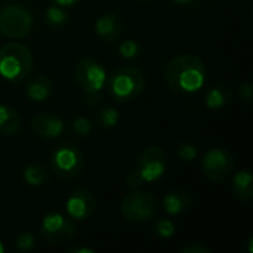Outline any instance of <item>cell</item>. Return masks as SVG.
I'll return each mask as SVG.
<instances>
[{
    "instance_id": "6da1fadb",
    "label": "cell",
    "mask_w": 253,
    "mask_h": 253,
    "mask_svg": "<svg viewBox=\"0 0 253 253\" xmlns=\"http://www.w3.org/2000/svg\"><path fill=\"white\" fill-rule=\"evenodd\" d=\"M166 84L179 93H193L206 82V65L197 55H181L169 61L165 68Z\"/></svg>"
},
{
    "instance_id": "7a4b0ae2",
    "label": "cell",
    "mask_w": 253,
    "mask_h": 253,
    "mask_svg": "<svg viewBox=\"0 0 253 253\" xmlns=\"http://www.w3.org/2000/svg\"><path fill=\"white\" fill-rule=\"evenodd\" d=\"M145 83L147 79L138 67L123 65L107 76L105 87L114 101L132 102L142 93Z\"/></svg>"
},
{
    "instance_id": "3957f363",
    "label": "cell",
    "mask_w": 253,
    "mask_h": 253,
    "mask_svg": "<svg viewBox=\"0 0 253 253\" xmlns=\"http://www.w3.org/2000/svg\"><path fill=\"white\" fill-rule=\"evenodd\" d=\"M166 166V153L160 147H148L138 156L133 170L126 176V185L139 188L145 184H153L165 175Z\"/></svg>"
},
{
    "instance_id": "277c9868",
    "label": "cell",
    "mask_w": 253,
    "mask_h": 253,
    "mask_svg": "<svg viewBox=\"0 0 253 253\" xmlns=\"http://www.w3.org/2000/svg\"><path fill=\"white\" fill-rule=\"evenodd\" d=\"M31 50L16 42L6 43L0 47V77L7 82H21L33 70Z\"/></svg>"
},
{
    "instance_id": "5b68a950",
    "label": "cell",
    "mask_w": 253,
    "mask_h": 253,
    "mask_svg": "<svg viewBox=\"0 0 253 253\" xmlns=\"http://www.w3.org/2000/svg\"><path fill=\"white\" fill-rule=\"evenodd\" d=\"M159 209V200L154 194L133 188L120 202V215L132 224H142L154 218Z\"/></svg>"
},
{
    "instance_id": "8992f818",
    "label": "cell",
    "mask_w": 253,
    "mask_h": 253,
    "mask_svg": "<svg viewBox=\"0 0 253 253\" xmlns=\"http://www.w3.org/2000/svg\"><path fill=\"white\" fill-rule=\"evenodd\" d=\"M234 168V156L224 148H211L202 159V170L205 176L215 184L227 182L231 178Z\"/></svg>"
},
{
    "instance_id": "52a82bcc",
    "label": "cell",
    "mask_w": 253,
    "mask_h": 253,
    "mask_svg": "<svg viewBox=\"0 0 253 253\" xmlns=\"http://www.w3.org/2000/svg\"><path fill=\"white\" fill-rule=\"evenodd\" d=\"M33 28V15L21 4H9L0 10V34L12 39L25 37Z\"/></svg>"
},
{
    "instance_id": "ba28073f",
    "label": "cell",
    "mask_w": 253,
    "mask_h": 253,
    "mask_svg": "<svg viewBox=\"0 0 253 253\" xmlns=\"http://www.w3.org/2000/svg\"><path fill=\"white\" fill-rule=\"evenodd\" d=\"M84 165L83 154L71 144L58 147L50 156L52 172L61 179H73L82 173Z\"/></svg>"
},
{
    "instance_id": "9c48e42d",
    "label": "cell",
    "mask_w": 253,
    "mask_h": 253,
    "mask_svg": "<svg viewBox=\"0 0 253 253\" xmlns=\"http://www.w3.org/2000/svg\"><path fill=\"white\" fill-rule=\"evenodd\" d=\"M76 225L70 216L59 212H52L44 215L40 222V234L44 242L50 245H61L70 242L76 236Z\"/></svg>"
},
{
    "instance_id": "30bf717a",
    "label": "cell",
    "mask_w": 253,
    "mask_h": 253,
    "mask_svg": "<svg viewBox=\"0 0 253 253\" xmlns=\"http://www.w3.org/2000/svg\"><path fill=\"white\" fill-rule=\"evenodd\" d=\"M74 77L84 93H98L105 87L107 71L92 58H82L74 67Z\"/></svg>"
},
{
    "instance_id": "8fae6325",
    "label": "cell",
    "mask_w": 253,
    "mask_h": 253,
    "mask_svg": "<svg viewBox=\"0 0 253 253\" xmlns=\"http://www.w3.org/2000/svg\"><path fill=\"white\" fill-rule=\"evenodd\" d=\"M65 211L73 221L89 219L96 211V199L87 190H76L68 196L65 202Z\"/></svg>"
},
{
    "instance_id": "7c38bea8",
    "label": "cell",
    "mask_w": 253,
    "mask_h": 253,
    "mask_svg": "<svg viewBox=\"0 0 253 253\" xmlns=\"http://www.w3.org/2000/svg\"><path fill=\"white\" fill-rule=\"evenodd\" d=\"M31 130L37 138L42 139H56L64 132V122L53 114L42 113L33 117Z\"/></svg>"
},
{
    "instance_id": "4fadbf2b",
    "label": "cell",
    "mask_w": 253,
    "mask_h": 253,
    "mask_svg": "<svg viewBox=\"0 0 253 253\" xmlns=\"http://www.w3.org/2000/svg\"><path fill=\"white\" fill-rule=\"evenodd\" d=\"M95 33L104 42H116L123 33V21L117 13H104L95 22Z\"/></svg>"
},
{
    "instance_id": "5bb4252c",
    "label": "cell",
    "mask_w": 253,
    "mask_h": 253,
    "mask_svg": "<svg viewBox=\"0 0 253 253\" xmlns=\"http://www.w3.org/2000/svg\"><path fill=\"white\" fill-rule=\"evenodd\" d=\"M193 205V197L190 193L182 190L170 191L163 199V209L170 216H178L184 212H187Z\"/></svg>"
},
{
    "instance_id": "9a60e30c",
    "label": "cell",
    "mask_w": 253,
    "mask_h": 253,
    "mask_svg": "<svg viewBox=\"0 0 253 253\" xmlns=\"http://www.w3.org/2000/svg\"><path fill=\"white\" fill-rule=\"evenodd\" d=\"M53 93V82L49 76L40 74L33 77L27 84V96L33 102H44Z\"/></svg>"
},
{
    "instance_id": "2e32d148",
    "label": "cell",
    "mask_w": 253,
    "mask_h": 253,
    "mask_svg": "<svg viewBox=\"0 0 253 253\" xmlns=\"http://www.w3.org/2000/svg\"><path fill=\"white\" fill-rule=\"evenodd\" d=\"M233 194L240 202H251L253 199V176L248 170H240L233 178Z\"/></svg>"
},
{
    "instance_id": "e0dca14e",
    "label": "cell",
    "mask_w": 253,
    "mask_h": 253,
    "mask_svg": "<svg viewBox=\"0 0 253 253\" xmlns=\"http://www.w3.org/2000/svg\"><path fill=\"white\" fill-rule=\"evenodd\" d=\"M21 126V116L18 111L9 105L0 104V133L10 136L19 130Z\"/></svg>"
},
{
    "instance_id": "ac0fdd59",
    "label": "cell",
    "mask_w": 253,
    "mask_h": 253,
    "mask_svg": "<svg viewBox=\"0 0 253 253\" xmlns=\"http://www.w3.org/2000/svg\"><path fill=\"white\" fill-rule=\"evenodd\" d=\"M231 99H233V90L225 84H218L208 90L205 102H206L208 108L219 110V108L225 107L228 102H231Z\"/></svg>"
},
{
    "instance_id": "d6986e66",
    "label": "cell",
    "mask_w": 253,
    "mask_h": 253,
    "mask_svg": "<svg viewBox=\"0 0 253 253\" xmlns=\"http://www.w3.org/2000/svg\"><path fill=\"white\" fill-rule=\"evenodd\" d=\"M22 178L24 181L31 185V187H42L47 184L49 181V173L46 168L40 163H30L24 168L22 170Z\"/></svg>"
},
{
    "instance_id": "ffe728a7",
    "label": "cell",
    "mask_w": 253,
    "mask_h": 253,
    "mask_svg": "<svg viewBox=\"0 0 253 253\" xmlns=\"http://www.w3.org/2000/svg\"><path fill=\"white\" fill-rule=\"evenodd\" d=\"M44 21L52 28H61L68 22V13L65 12V9L62 6L52 4L46 9Z\"/></svg>"
},
{
    "instance_id": "44dd1931",
    "label": "cell",
    "mask_w": 253,
    "mask_h": 253,
    "mask_svg": "<svg viewBox=\"0 0 253 253\" xmlns=\"http://www.w3.org/2000/svg\"><path fill=\"white\" fill-rule=\"evenodd\" d=\"M119 119H120L119 111L113 107H104L98 114V120H99L101 126L107 127V129L114 127L119 123Z\"/></svg>"
},
{
    "instance_id": "7402d4cb",
    "label": "cell",
    "mask_w": 253,
    "mask_h": 253,
    "mask_svg": "<svg viewBox=\"0 0 253 253\" xmlns=\"http://www.w3.org/2000/svg\"><path fill=\"white\" fill-rule=\"evenodd\" d=\"M119 52L125 59H135L141 55V46L135 40H123L119 46Z\"/></svg>"
},
{
    "instance_id": "603a6c76",
    "label": "cell",
    "mask_w": 253,
    "mask_h": 253,
    "mask_svg": "<svg viewBox=\"0 0 253 253\" xmlns=\"http://www.w3.org/2000/svg\"><path fill=\"white\" fill-rule=\"evenodd\" d=\"M71 130L79 138L89 136V133L92 132V123L86 117H77L71 122Z\"/></svg>"
},
{
    "instance_id": "cb8c5ba5",
    "label": "cell",
    "mask_w": 253,
    "mask_h": 253,
    "mask_svg": "<svg viewBox=\"0 0 253 253\" xmlns=\"http://www.w3.org/2000/svg\"><path fill=\"white\" fill-rule=\"evenodd\" d=\"M176 156L182 162H193L197 157V147L190 142H182L176 147Z\"/></svg>"
},
{
    "instance_id": "d4e9b609",
    "label": "cell",
    "mask_w": 253,
    "mask_h": 253,
    "mask_svg": "<svg viewBox=\"0 0 253 253\" xmlns=\"http://www.w3.org/2000/svg\"><path fill=\"white\" fill-rule=\"evenodd\" d=\"M156 234L162 239H170L175 234V224L170 219H159L156 222Z\"/></svg>"
},
{
    "instance_id": "484cf974",
    "label": "cell",
    "mask_w": 253,
    "mask_h": 253,
    "mask_svg": "<svg viewBox=\"0 0 253 253\" xmlns=\"http://www.w3.org/2000/svg\"><path fill=\"white\" fill-rule=\"evenodd\" d=\"M15 246L21 252H28V251H33L34 249L36 240H34V237H33L31 233H21L16 237V240H15Z\"/></svg>"
},
{
    "instance_id": "4316f807",
    "label": "cell",
    "mask_w": 253,
    "mask_h": 253,
    "mask_svg": "<svg viewBox=\"0 0 253 253\" xmlns=\"http://www.w3.org/2000/svg\"><path fill=\"white\" fill-rule=\"evenodd\" d=\"M181 253H212V249H209L205 245L199 243H188L184 248H181Z\"/></svg>"
},
{
    "instance_id": "83f0119b",
    "label": "cell",
    "mask_w": 253,
    "mask_h": 253,
    "mask_svg": "<svg viewBox=\"0 0 253 253\" xmlns=\"http://www.w3.org/2000/svg\"><path fill=\"white\" fill-rule=\"evenodd\" d=\"M239 93H240V98H242L245 102H248V104H251V102H252L253 87L249 82H245V83H242V84H240V87H239Z\"/></svg>"
},
{
    "instance_id": "f1b7e54d",
    "label": "cell",
    "mask_w": 253,
    "mask_h": 253,
    "mask_svg": "<svg viewBox=\"0 0 253 253\" xmlns=\"http://www.w3.org/2000/svg\"><path fill=\"white\" fill-rule=\"evenodd\" d=\"M86 101H87V104L89 105H99L101 104V101H102V95H101V92H98V93H86Z\"/></svg>"
},
{
    "instance_id": "f546056e",
    "label": "cell",
    "mask_w": 253,
    "mask_h": 253,
    "mask_svg": "<svg viewBox=\"0 0 253 253\" xmlns=\"http://www.w3.org/2000/svg\"><path fill=\"white\" fill-rule=\"evenodd\" d=\"M70 253H95L93 249L90 248H86V246H74V248H70L68 249Z\"/></svg>"
},
{
    "instance_id": "4dcf8cb0",
    "label": "cell",
    "mask_w": 253,
    "mask_h": 253,
    "mask_svg": "<svg viewBox=\"0 0 253 253\" xmlns=\"http://www.w3.org/2000/svg\"><path fill=\"white\" fill-rule=\"evenodd\" d=\"M55 4H58V6H62V7H68V6H73V4H76V3H79L80 0H52Z\"/></svg>"
},
{
    "instance_id": "1f68e13d",
    "label": "cell",
    "mask_w": 253,
    "mask_h": 253,
    "mask_svg": "<svg viewBox=\"0 0 253 253\" xmlns=\"http://www.w3.org/2000/svg\"><path fill=\"white\" fill-rule=\"evenodd\" d=\"M175 4H190L191 1H194V0H172Z\"/></svg>"
},
{
    "instance_id": "d6a6232c",
    "label": "cell",
    "mask_w": 253,
    "mask_h": 253,
    "mask_svg": "<svg viewBox=\"0 0 253 253\" xmlns=\"http://www.w3.org/2000/svg\"><path fill=\"white\" fill-rule=\"evenodd\" d=\"M4 252V245H3V242H1V239H0V253Z\"/></svg>"
},
{
    "instance_id": "836d02e7",
    "label": "cell",
    "mask_w": 253,
    "mask_h": 253,
    "mask_svg": "<svg viewBox=\"0 0 253 253\" xmlns=\"http://www.w3.org/2000/svg\"><path fill=\"white\" fill-rule=\"evenodd\" d=\"M138 1H142V3H147V1H153V0H138Z\"/></svg>"
}]
</instances>
